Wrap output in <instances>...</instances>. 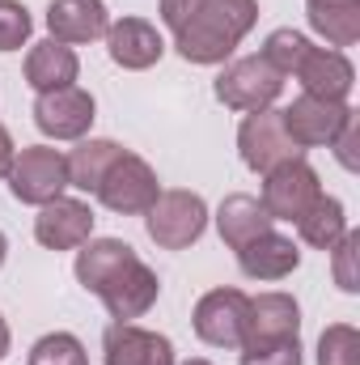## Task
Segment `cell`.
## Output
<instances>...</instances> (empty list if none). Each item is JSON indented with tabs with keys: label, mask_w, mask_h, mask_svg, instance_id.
Here are the masks:
<instances>
[{
	"label": "cell",
	"mask_w": 360,
	"mask_h": 365,
	"mask_svg": "<svg viewBox=\"0 0 360 365\" xmlns=\"http://www.w3.org/2000/svg\"><path fill=\"white\" fill-rule=\"evenodd\" d=\"M318 365H360V331L352 323H331L318 336Z\"/></svg>",
	"instance_id": "26"
},
{
	"label": "cell",
	"mask_w": 360,
	"mask_h": 365,
	"mask_svg": "<svg viewBox=\"0 0 360 365\" xmlns=\"http://www.w3.org/2000/svg\"><path fill=\"white\" fill-rule=\"evenodd\" d=\"M297 81H301V93H309V98L348 102V93L356 86V68L335 47H309L305 60L297 64Z\"/></svg>",
	"instance_id": "13"
},
{
	"label": "cell",
	"mask_w": 360,
	"mask_h": 365,
	"mask_svg": "<svg viewBox=\"0 0 360 365\" xmlns=\"http://www.w3.org/2000/svg\"><path fill=\"white\" fill-rule=\"evenodd\" d=\"M356 136H360V123H356V110H352V119L339 128V136L327 145V149H335V158H339V166L344 170H356Z\"/></svg>",
	"instance_id": "31"
},
{
	"label": "cell",
	"mask_w": 360,
	"mask_h": 365,
	"mask_svg": "<svg viewBox=\"0 0 360 365\" xmlns=\"http://www.w3.org/2000/svg\"><path fill=\"white\" fill-rule=\"evenodd\" d=\"M4 255H9V238L0 234V268H4Z\"/></svg>",
	"instance_id": "36"
},
{
	"label": "cell",
	"mask_w": 360,
	"mask_h": 365,
	"mask_svg": "<svg viewBox=\"0 0 360 365\" xmlns=\"http://www.w3.org/2000/svg\"><path fill=\"white\" fill-rule=\"evenodd\" d=\"M356 259H360V234L356 230H348V234L331 247V272H335V284H339L344 293H360Z\"/></svg>",
	"instance_id": "28"
},
{
	"label": "cell",
	"mask_w": 360,
	"mask_h": 365,
	"mask_svg": "<svg viewBox=\"0 0 360 365\" xmlns=\"http://www.w3.org/2000/svg\"><path fill=\"white\" fill-rule=\"evenodd\" d=\"M280 115H284V132L292 136L297 149H318V145H331L339 136V128L352 119V106L348 102H327V98L301 93Z\"/></svg>",
	"instance_id": "10"
},
{
	"label": "cell",
	"mask_w": 360,
	"mask_h": 365,
	"mask_svg": "<svg viewBox=\"0 0 360 365\" xmlns=\"http://www.w3.org/2000/svg\"><path fill=\"white\" fill-rule=\"evenodd\" d=\"M47 30L55 43L81 47L93 38H106L110 30V13L102 0H51L47 4Z\"/></svg>",
	"instance_id": "17"
},
{
	"label": "cell",
	"mask_w": 360,
	"mask_h": 365,
	"mask_svg": "<svg viewBox=\"0 0 360 365\" xmlns=\"http://www.w3.org/2000/svg\"><path fill=\"white\" fill-rule=\"evenodd\" d=\"M284 93V77L271 68L263 56H242L233 64H225V73L216 77V98L233 110H263Z\"/></svg>",
	"instance_id": "6"
},
{
	"label": "cell",
	"mask_w": 360,
	"mask_h": 365,
	"mask_svg": "<svg viewBox=\"0 0 360 365\" xmlns=\"http://www.w3.org/2000/svg\"><path fill=\"white\" fill-rule=\"evenodd\" d=\"M136 259H140V255H136L123 238H90V242H81V251H77V280H81V289L102 293L110 280H119Z\"/></svg>",
	"instance_id": "19"
},
{
	"label": "cell",
	"mask_w": 360,
	"mask_h": 365,
	"mask_svg": "<svg viewBox=\"0 0 360 365\" xmlns=\"http://www.w3.org/2000/svg\"><path fill=\"white\" fill-rule=\"evenodd\" d=\"M30 365H90V353L73 331H51L30 349Z\"/></svg>",
	"instance_id": "27"
},
{
	"label": "cell",
	"mask_w": 360,
	"mask_h": 365,
	"mask_svg": "<svg viewBox=\"0 0 360 365\" xmlns=\"http://www.w3.org/2000/svg\"><path fill=\"white\" fill-rule=\"evenodd\" d=\"M93 195H97L110 212L136 217V212H149V208H153V200L162 195V182H157V170H153L140 153H127V149H123Z\"/></svg>",
	"instance_id": "4"
},
{
	"label": "cell",
	"mask_w": 360,
	"mask_h": 365,
	"mask_svg": "<svg viewBox=\"0 0 360 365\" xmlns=\"http://www.w3.org/2000/svg\"><path fill=\"white\" fill-rule=\"evenodd\" d=\"M13 153H17V145H13L9 128L0 123V179H4V175H9V166H13Z\"/></svg>",
	"instance_id": "33"
},
{
	"label": "cell",
	"mask_w": 360,
	"mask_h": 365,
	"mask_svg": "<svg viewBox=\"0 0 360 365\" xmlns=\"http://www.w3.org/2000/svg\"><path fill=\"white\" fill-rule=\"evenodd\" d=\"M34 30V17L21 0H0V51H21Z\"/></svg>",
	"instance_id": "29"
},
{
	"label": "cell",
	"mask_w": 360,
	"mask_h": 365,
	"mask_svg": "<svg viewBox=\"0 0 360 365\" xmlns=\"http://www.w3.org/2000/svg\"><path fill=\"white\" fill-rule=\"evenodd\" d=\"M301 331V306L292 293H259L246 302V336L242 344H271V340H297Z\"/></svg>",
	"instance_id": "15"
},
{
	"label": "cell",
	"mask_w": 360,
	"mask_h": 365,
	"mask_svg": "<svg viewBox=\"0 0 360 365\" xmlns=\"http://www.w3.org/2000/svg\"><path fill=\"white\" fill-rule=\"evenodd\" d=\"M123 153V145H115V140H81L73 153H64V162H68V187H77V191H97L102 179H106V170L115 166V158Z\"/></svg>",
	"instance_id": "23"
},
{
	"label": "cell",
	"mask_w": 360,
	"mask_h": 365,
	"mask_svg": "<svg viewBox=\"0 0 360 365\" xmlns=\"http://www.w3.org/2000/svg\"><path fill=\"white\" fill-rule=\"evenodd\" d=\"M182 365H212V361H203V357H191V361H182Z\"/></svg>",
	"instance_id": "37"
},
{
	"label": "cell",
	"mask_w": 360,
	"mask_h": 365,
	"mask_svg": "<svg viewBox=\"0 0 360 365\" xmlns=\"http://www.w3.org/2000/svg\"><path fill=\"white\" fill-rule=\"evenodd\" d=\"M9 344H13V336H9V323H4V314H0V361L9 357Z\"/></svg>",
	"instance_id": "35"
},
{
	"label": "cell",
	"mask_w": 360,
	"mask_h": 365,
	"mask_svg": "<svg viewBox=\"0 0 360 365\" xmlns=\"http://www.w3.org/2000/svg\"><path fill=\"white\" fill-rule=\"evenodd\" d=\"M90 234H93V208L85 200L60 195V200L43 204L38 217H34V238L47 251H77L81 242H90Z\"/></svg>",
	"instance_id": "11"
},
{
	"label": "cell",
	"mask_w": 360,
	"mask_h": 365,
	"mask_svg": "<svg viewBox=\"0 0 360 365\" xmlns=\"http://www.w3.org/2000/svg\"><path fill=\"white\" fill-rule=\"evenodd\" d=\"M309 26H314V34L327 38V47L344 51L360 38V9H314Z\"/></svg>",
	"instance_id": "25"
},
{
	"label": "cell",
	"mask_w": 360,
	"mask_h": 365,
	"mask_svg": "<svg viewBox=\"0 0 360 365\" xmlns=\"http://www.w3.org/2000/svg\"><path fill=\"white\" fill-rule=\"evenodd\" d=\"M301 264V251L292 238L263 230L259 238H250L246 247H238V268L250 276V280H284V276L297 272Z\"/></svg>",
	"instance_id": "18"
},
{
	"label": "cell",
	"mask_w": 360,
	"mask_h": 365,
	"mask_svg": "<svg viewBox=\"0 0 360 365\" xmlns=\"http://www.w3.org/2000/svg\"><path fill=\"white\" fill-rule=\"evenodd\" d=\"M305 9H360V0H305Z\"/></svg>",
	"instance_id": "34"
},
{
	"label": "cell",
	"mask_w": 360,
	"mask_h": 365,
	"mask_svg": "<svg viewBox=\"0 0 360 365\" xmlns=\"http://www.w3.org/2000/svg\"><path fill=\"white\" fill-rule=\"evenodd\" d=\"M77 73H81V60H77V51L68 43L43 38L26 56V86L34 93H51V90H64V86H77Z\"/></svg>",
	"instance_id": "20"
},
{
	"label": "cell",
	"mask_w": 360,
	"mask_h": 365,
	"mask_svg": "<svg viewBox=\"0 0 360 365\" xmlns=\"http://www.w3.org/2000/svg\"><path fill=\"white\" fill-rule=\"evenodd\" d=\"M106 51H110V60L119 68L144 73V68H153L166 56V43H162V34H157L153 21H144V17H119L106 30Z\"/></svg>",
	"instance_id": "14"
},
{
	"label": "cell",
	"mask_w": 360,
	"mask_h": 365,
	"mask_svg": "<svg viewBox=\"0 0 360 365\" xmlns=\"http://www.w3.org/2000/svg\"><path fill=\"white\" fill-rule=\"evenodd\" d=\"M4 179H9V191L21 204L43 208V204H51V200L64 195V187H68V162L51 145H26L21 153H13V166H9Z\"/></svg>",
	"instance_id": "3"
},
{
	"label": "cell",
	"mask_w": 360,
	"mask_h": 365,
	"mask_svg": "<svg viewBox=\"0 0 360 365\" xmlns=\"http://www.w3.org/2000/svg\"><path fill=\"white\" fill-rule=\"evenodd\" d=\"M292 225H297V234H301L305 247H314V251H331V247L348 234V212H344V204H339L335 195L322 191V195H318V200L292 221Z\"/></svg>",
	"instance_id": "22"
},
{
	"label": "cell",
	"mask_w": 360,
	"mask_h": 365,
	"mask_svg": "<svg viewBox=\"0 0 360 365\" xmlns=\"http://www.w3.org/2000/svg\"><path fill=\"white\" fill-rule=\"evenodd\" d=\"M157 293H162L157 272H153L144 259H136V264L119 276V280H110L97 297H102V306L110 310V319H115V323H132V319H140V314H149V310H153Z\"/></svg>",
	"instance_id": "16"
},
{
	"label": "cell",
	"mask_w": 360,
	"mask_h": 365,
	"mask_svg": "<svg viewBox=\"0 0 360 365\" xmlns=\"http://www.w3.org/2000/svg\"><path fill=\"white\" fill-rule=\"evenodd\" d=\"M322 195V182H318V170L305 162V158H288L280 162L275 170L263 175V212L271 221H297L314 200Z\"/></svg>",
	"instance_id": "5"
},
{
	"label": "cell",
	"mask_w": 360,
	"mask_h": 365,
	"mask_svg": "<svg viewBox=\"0 0 360 365\" xmlns=\"http://www.w3.org/2000/svg\"><path fill=\"white\" fill-rule=\"evenodd\" d=\"M93 93L81 86H64V90L38 93L34 98V123L43 136L51 140H85V132L93 128Z\"/></svg>",
	"instance_id": "9"
},
{
	"label": "cell",
	"mask_w": 360,
	"mask_h": 365,
	"mask_svg": "<svg viewBox=\"0 0 360 365\" xmlns=\"http://www.w3.org/2000/svg\"><path fill=\"white\" fill-rule=\"evenodd\" d=\"M246 293L242 289H212L195 302V336L212 349H242L246 336Z\"/></svg>",
	"instance_id": "8"
},
{
	"label": "cell",
	"mask_w": 360,
	"mask_h": 365,
	"mask_svg": "<svg viewBox=\"0 0 360 365\" xmlns=\"http://www.w3.org/2000/svg\"><path fill=\"white\" fill-rule=\"evenodd\" d=\"M106 365H174V344L162 331L136 327V323H110L102 336Z\"/></svg>",
	"instance_id": "12"
},
{
	"label": "cell",
	"mask_w": 360,
	"mask_h": 365,
	"mask_svg": "<svg viewBox=\"0 0 360 365\" xmlns=\"http://www.w3.org/2000/svg\"><path fill=\"white\" fill-rule=\"evenodd\" d=\"M144 230L162 251H186L203 238L208 230V204L199 191L170 187L153 200V208L144 212Z\"/></svg>",
	"instance_id": "2"
},
{
	"label": "cell",
	"mask_w": 360,
	"mask_h": 365,
	"mask_svg": "<svg viewBox=\"0 0 360 365\" xmlns=\"http://www.w3.org/2000/svg\"><path fill=\"white\" fill-rule=\"evenodd\" d=\"M238 153L242 162L255 170V175H268L280 162L288 158H301V149L292 145V136L284 132V115L275 106H263V110H250L238 128Z\"/></svg>",
	"instance_id": "7"
},
{
	"label": "cell",
	"mask_w": 360,
	"mask_h": 365,
	"mask_svg": "<svg viewBox=\"0 0 360 365\" xmlns=\"http://www.w3.org/2000/svg\"><path fill=\"white\" fill-rule=\"evenodd\" d=\"M259 0H203L195 17L174 30V47L186 64H225L255 30Z\"/></svg>",
	"instance_id": "1"
},
{
	"label": "cell",
	"mask_w": 360,
	"mask_h": 365,
	"mask_svg": "<svg viewBox=\"0 0 360 365\" xmlns=\"http://www.w3.org/2000/svg\"><path fill=\"white\" fill-rule=\"evenodd\" d=\"M238 365H301V340H271V344H242Z\"/></svg>",
	"instance_id": "30"
},
{
	"label": "cell",
	"mask_w": 360,
	"mask_h": 365,
	"mask_svg": "<svg viewBox=\"0 0 360 365\" xmlns=\"http://www.w3.org/2000/svg\"><path fill=\"white\" fill-rule=\"evenodd\" d=\"M216 230L225 238V247H246L250 238H259L263 230H271V217L263 212V204L255 195H225L221 208H216Z\"/></svg>",
	"instance_id": "21"
},
{
	"label": "cell",
	"mask_w": 360,
	"mask_h": 365,
	"mask_svg": "<svg viewBox=\"0 0 360 365\" xmlns=\"http://www.w3.org/2000/svg\"><path fill=\"white\" fill-rule=\"evenodd\" d=\"M314 43L301 34V30H292V26H280V30H271L268 34V43H263V60H268L271 68L280 73V77H292L297 73V64L305 60V51H309Z\"/></svg>",
	"instance_id": "24"
},
{
	"label": "cell",
	"mask_w": 360,
	"mask_h": 365,
	"mask_svg": "<svg viewBox=\"0 0 360 365\" xmlns=\"http://www.w3.org/2000/svg\"><path fill=\"white\" fill-rule=\"evenodd\" d=\"M199 4H203V0H162V21H166L170 30H182V26L195 17Z\"/></svg>",
	"instance_id": "32"
}]
</instances>
